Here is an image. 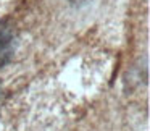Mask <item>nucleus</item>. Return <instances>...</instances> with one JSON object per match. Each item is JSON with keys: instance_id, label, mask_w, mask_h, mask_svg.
<instances>
[{"instance_id": "f03ea898", "label": "nucleus", "mask_w": 150, "mask_h": 131, "mask_svg": "<svg viewBox=\"0 0 150 131\" xmlns=\"http://www.w3.org/2000/svg\"><path fill=\"white\" fill-rule=\"evenodd\" d=\"M0 95H2V91H0Z\"/></svg>"}, {"instance_id": "f257e3e1", "label": "nucleus", "mask_w": 150, "mask_h": 131, "mask_svg": "<svg viewBox=\"0 0 150 131\" xmlns=\"http://www.w3.org/2000/svg\"><path fill=\"white\" fill-rule=\"evenodd\" d=\"M16 49V33L11 23L0 21V66L11 62Z\"/></svg>"}]
</instances>
